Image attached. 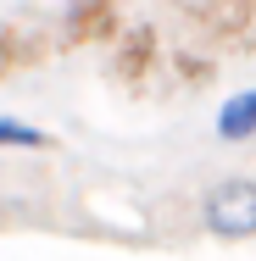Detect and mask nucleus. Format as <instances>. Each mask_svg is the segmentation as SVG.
<instances>
[{
    "label": "nucleus",
    "instance_id": "obj_1",
    "mask_svg": "<svg viewBox=\"0 0 256 261\" xmlns=\"http://www.w3.org/2000/svg\"><path fill=\"white\" fill-rule=\"evenodd\" d=\"M201 222L212 239H228V245H240V239H256V178H223V184H212L201 200Z\"/></svg>",
    "mask_w": 256,
    "mask_h": 261
},
{
    "label": "nucleus",
    "instance_id": "obj_2",
    "mask_svg": "<svg viewBox=\"0 0 256 261\" xmlns=\"http://www.w3.org/2000/svg\"><path fill=\"white\" fill-rule=\"evenodd\" d=\"M217 134H223V139H251L256 134V89H245V95H234V100L223 106Z\"/></svg>",
    "mask_w": 256,
    "mask_h": 261
},
{
    "label": "nucleus",
    "instance_id": "obj_3",
    "mask_svg": "<svg viewBox=\"0 0 256 261\" xmlns=\"http://www.w3.org/2000/svg\"><path fill=\"white\" fill-rule=\"evenodd\" d=\"M45 145H51V134H45V128H28V122L0 117V150H45Z\"/></svg>",
    "mask_w": 256,
    "mask_h": 261
}]
</instances>
